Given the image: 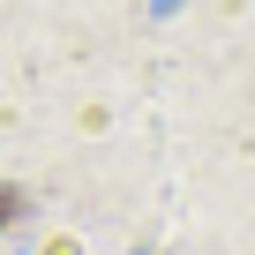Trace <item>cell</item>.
<instances>
[{"mask_svg": "<svg viewBox=\"0 0 255 255\" xmlns=\"http://www.w3.org/2000/svg\"><path fill=\"white\" fill-rule=\"evenodd\" d=\"M23 210H30V195H23V188H8V180H0V233H8V225H15Z\"/></svg>", "mask_w": 255, "mask_h": 255, "instance_id": "1", "label": "cell"}]
</instances>
